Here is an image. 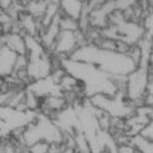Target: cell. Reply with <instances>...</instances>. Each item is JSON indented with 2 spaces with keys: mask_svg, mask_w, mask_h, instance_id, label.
<instances>
[{
  "mask_svg": "<svg viewBox=\"0 0 153 153\" xmlns=\"http://www.w3.org/2000/svg\"><path fill=\"white\" fill-rule=\"evenodd\" d=\"M68 58L95 65L114 80L127 78L137 68V65L128 53L103 50L91 42L81 45Z\"/></svg>",
  "mask_w": 153,
  "mask_h": 153,
  "instance_id": "1",
  "label": "cell"
},
{
  "mask_svg": "<svg viewBox=\"0 0 153 153\" xmlns=\"http://www.w3.org/2000/svg\"><path fill=\"white\" fill-rule=\"evenodd\" d=\"M59 60L62 70L81 84L82 91L88 98L97 94L114 96L120 93L117 81L95 65L71 58H59Z\"/></svg>",
  "mask_w": 153,
  "mask_h": 153,
  "instance_id": "2",
  "label": "cell"
},
{
  "mask_svg": "<svg viewBox=\"0 0 153 153\" xmlns=\"http://www.w3.org/2000/svg\"><path fill=\"white\" fill-rule=\"evenodd\" d=\"M151 66L139 65L126 78L125 96L135 106L144 105V99L149 92H152Z\"/></svg>",
  "mask_w": 153,
  "mask_h": 153,
  "instance_id": "3",
  "label": "cell"
},
{
  "mask_svg": "<svg viewBox=\"0 0 153 153\" xmlns=\"http://www.w3.org/2000/svg\"><path fill=\"white\" fill-rule=\"evenodd\" d=\"M88 102L93 108L104 112L110 118L128 120L136 110L135 106L123 93H118L114 96L97 94L89 98Z\"/></svg>",
  "mask_w": 153,
  "mask_h": 153,
  "instance_id": "4",
  "label": "cell"
},
{
  "mask_svg": "<svg viewBox=\"0 0 153 153\" xmlns=\"http://www.w3.org/2000/svg\"><path fill=\"white\" fill-rule=\"evenodd\" d=\"M85 43H87L86 34L81 30L76 32L60 31L51 49V54L58 58H68Z\"/></svg>",
  "mask_w": 153,
  "mask_h": 153,
  "instance_id": "5",
  "label": "cell"
},
{
  "mask_svg": "<svg viewBox=\"0 0 153 153\" xmlns=\"http://www.w3.org/2000/svg\"><path fill=\"white\" fill-rule=\"evenodd\" d=\"M19 56L4 44H0V79L5 80L12 76Z\"/></svg>",
  "mask_w": 153,
  "mask_h": 153,
  "instance_id": "6",
  "label": "cell"
},
{
  "mask_svg": "<svg viewBox=\"0 0 153 153\" xmlns=\"http://www.w3.org/2000/svg\"><path fill=\"white\" fill-rule=\"evenodd\" d=\"M0 44H4L19 56L27 55L26 39L23 33L10 32V33L3 34L0 37Z\"/></svg>",
  "mask_w": 153,
  "mask_h": 153,
  "instance_id": "7",
  "label": "cell"
},
{
  "mask_svg": "<svg viewBox=\"0 0 153 153\" xmlns=\"http://www.w3.org/2000/svg\"><path fill=\"white\" fill-rule=\"evenodd\" d=\"M59 12L61 16L73 19L75 21H80L83 16L85 2L80 0H68V1H59Z\"/></svg>",
  "mask_w": 153,
  "mask_h": 153,
  "instance_id": "8",
  "label": "cell"
},
{
  "mask_svg": "<svg viewBox=\"0 0 153 153\" xmlns=\"http://www.w3.org/2000/svg\"><path fill=\"white\" fill-rule=\"evenodd\" d=\"M130 143L134 146L137 153H153L152 141L145 139L140 135H136L130 138Z\"/></svg>",
  "mask_w": 153,
  "mask_h": 153,
  "instance_id": "9",
  "label": "cell"
},
{
  "mask_svg": "<svg viewBox=\"0 0 153 153\" xmlns=\"http://www.w3.org/2000/svg\"><path fill=\"white\" fill-rule=\"evenodd\" d=\"M50 144L47 142L40 141L37 142L31 146L27 147V152L28 153H49L50 152Z\"/></svg>",
  "mask_w": 153,
  "mask_h": 153,
  "instance_id": "10",
  "label": "cell"
},
{
  "mask_svg": "<svg viewBox=\"0 0 153 153\" xmlns=\"http://www.w3.org/2000/svg\"><path fill=\"white\" fill-rule=\"evenodd\" d=\"M141 137L145 138V139L149 140V141H152L153 140V126H152V122L149 123V124L145 125L144 127L142 128L141 131L139 132V134Z\"/></svg>",
  "mask_w": 153,
  "mask_h": 153,
  "instance_id": "11",
  "label": "cell"
},
{
  "mask_svg": "<svg viewBox=\"0 0 153 153\" xmlns=\"http://www.w3.org/2000/svg\"><path fill=\"white\" fill-rule=\"evenodd\" d=\"M115 151L117 153H137L134 146L130 142L115 145Z\"/></svg>",
  "mask_w": 153,
  "mask_h": 153,
  "instance_id": "12",
  "label": "cell"
},
{
  "mask_svg": "<svg viewBox=\"0 0 153 153\" xmlns=\"http://www.w3.org/2000/svg\"><path fill=\"white\" fill-rule=\"evenodd\" d=\"M62 145H51L49 153H62Z\"/></svg>",
  "mask_w": 153,
  "mask_h": 153,
  "instance_id": "13",
  "label": "cell"
},
{
  "mask_svg": "<svg viewBox=\"0 0 153 153\" xmlns=\"http://www.w3.org/2000/svg\"><path fill=\"white\" fill-rule=\"evenodd\" d=\"M106 153H117V151H115V146L109 148V149L107 150V152H106Z\"/></svg>",
  "mask_w": 153,
  "mask_h": 153,
  "instance_id": "14",
  "label": "cell"
}]
</instances>
